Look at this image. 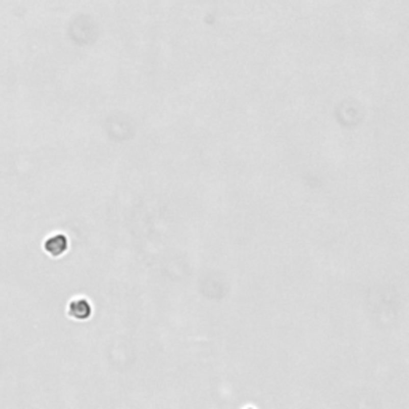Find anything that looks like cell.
<instances>
[{"instance_id":"cell-1","label":"cell","mask_w":409,"mask_h":409,"mask_svg":"<svg viewBox=\"0 0 409 409\" xmlns=\"http://www.w3.org/2000/svg\"><path fill=\"white\" fill-rule=\"evenodd\" d=\"M67 249V238L63 234H56L45 242V251L53 258H59Z\"/></svg>"},{"instance_id":"cell-2","label":"cell","mask_w":409,"mask_h":409,"mask_svg":"<svg viewBox=\"0 0 409 409\" xmlns=\"http://www.w3.org/2000/svg\"><path fill=\"white\" fill-rule=\"evenodd\" d=\"M69 315L75 320H85L91 315V305L87 302L85 299L74 300L69 307Z\"/></svg>"}]
</instances>
